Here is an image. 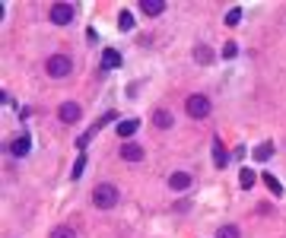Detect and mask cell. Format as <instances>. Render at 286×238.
I'll return each instance as SVG.
<instances>
[{
	"mask_svg": "<svg viewBox=\"0 0 286 238\" xmlns=\"http://www.w3.org/2000/svg\"><path fill=\"white\" fill-rule=\"evenodd\" d=\"M92 204L99 210H112L118 204V187L115 184H95L92 187Z\"/></svg>",
	"mask_w": 286,
	"mask_h": 238,
	"instance_id": "1",
	"label": "cell"
},
{
	"mask_svg": "<svg viewBox=\"0 0 286 238\" xmlns=\"http://www.w3.org/2000/svg\"><path fill=\"white\" fill-rule=\"evenodd\" d=\"M45 70H48V76H51V80H64L70 70H74V64H70L67 54H51V57H48V64H45Z\"/></svg>",
	"mask_w": 286,
	"mask_h": 238,
	"instance_id": "2",
	"label": "cell"
},
{
	"mask_svg": "<svg viewBox=\"0 0 286 238\" xmlns=\"http://www.w3.org/2000/svg\"><path fill=\"white\" fill-rule=\"evenodd\" d=\"M48 16H51V22H54V26H67V22L77 16V7H74V4H51Z\"/></svg>",
	"mask_w": 286,
	"mask_h": 238,
	"instance_id": "3",
	"label": "cell"
},
{
	"mask_svg": "<svg viewBox=\"0 0 286 238\" xmlns=\"http://www.w3.org/2000/svg\"><path fill=\"white\" fill-rule=\"evenodd\" d=\"M185 111H188L191 117H207V114H210V99H207V95H188Z\"/></svg>",
	"mask_w": 286,
	"mask_h": 238,
	"instance_id": "4",
	"label": "cell"
},
{
	"mask_svg": "<svg viewBox=\"0 0 286 238\" xmlns=\"http://www.w3.org/2000/svg\"><path fill=\"white\" fill-rule=\"evenodd\" d=\"M115 117H118V114H115V111H105V114H102V117H99V121H95V124H92V127H89V130H86V134H83V137H80V140H77V146H80V152H83V146H86V143H89V140H92V137H95V134H99V130H102V127H105V124H109V121H115Z\"/></svg>",
	"mask_w": 286,
	"mask_h": 238,
	"instance_id": "5",
	"label": "cell"
},
{
	"mask_svg": "<svg viewBox=\"0 0 286 238\" xmlns=\"http://www.w3.org/2000/svg\"><path fill=\"white\" fill-rule=\"evenodd\" d=\"M57 117H61L64 124H77L80 121V105L77 102H64L61 108H57Z\"/></svg>",
	"mask_w": 286,
	"mask_h": 238,
	"instance_id": "6",
	"label": "cell"
},
{
	"mask_svg": "<svg viewBox=\"0 0 286 238\" xmlns=\"http://www.w3.org/2000/svg\"><path fill=\"white\" fill-rule=\"evenodd\" d=\"M29 149H32V140L22 134V137H16L13 143H10V152H13L16 159H22V156H29Z\"/></svg>",
	"mask_w": 286,
	"mask_h": 238,
	"instance_id": "7",
	"label": "cell"
},
{
	"mask_svg": "<svg viewBox=\"0 0 286 238\" xmlns=\"http://www.w3.org/2000/svg\"><path fill=\"white\" fill-rule=\"evenodd\" d=\"M213 162H217V169H226V165H229V152H226V146L220 143V137L213 140Z\"/></svg>",
	"mask_w": 286,
	"mask_h": 238,
	"instance_id": "8",
	"label": "cell"
},
{
	"mask_svg": "<svg viewBox=\"0 0 286 238\" xmlns=\"http://www.w3.org/2000/svg\"><path fill=\"white\" fill-rule=\"evenodd\" d=\"M121 159H124V162H140V159H143V146H137V143H127V146H121Z\"/></svg>",
	"mask_w": 286,
	"mask_h": 238,
	"instance_id": "9",
	"label": "cell"
},
{
	"mask_svg": "<svg viewBox=\"0 0 286 238\" xmlns=\"http://www.w3.org/2000/svg\"><path fill=\"white\" fill-rule=\"evenodd\" d=\"M102 67L118 70V67H121V54H118L115 48H105V51H102Z\"/></svg>",
	"mask_w": 286,
	"mask_h": 238,
	"instance_id": "10",
	"label": "cell"
},
{
	"mask_svg": "<svg viewBox=\"0 0 286 238\" xmlns=\"http://www.w3.org/2000/svg\"><path fill=\"white\" fill-rule=\"evenodd\" d=\"M261 181H264V187L270 190L273 197H283V184H280V181H277V178H273L270 172H261Z\"/></svg>",
	"mask_w": 286,
	"mask_h": 238,
	"instance_id": "11",
	"label": "cell"
},
{
	"mask_svg": "<svg viewBox=\"0 0 286 238\" xmlns=\"http://www.w3.org/2000/svg\"><path fill=\"white\" fill-rule=\"evenodd\" d=\"M140 10L147 16H159L162 10H165V0H140Z\"/></svg>",
	"mask_w": 286,
	"mask_h": 238,
	"instance_id": "12",
	"label": "cell"
},
{
	"mask_svg": "<svg viewBox=\"0 0 286 238\" xmlns=\"http://www.w3.org/2000/svg\"><path fill=\"white\" fill-rule=\"evenodd\" d=\"M169 187H172V190H185V187H191V175H188V172H175V175L169 178Z\"/></svg>",
	"mask_w": 286,
	"mask_h": 238,
	"instance_id": "13",
	"label": "cell"
},
{
	"mask_svg": "<svg viewBox=\"0 0 286 238\" xmlns=\"http://www.w3.org/2000/svg\"><path fill=\"white\" fill-rule=\"evenodd\" d=\"M137 127H140V121H137V117H130V121H121V124H118V137H134L137 134Z\"/></svg>",
	"mask_w": 286,
	"mask_h": 238,
	"instance_id": "14",
	"label": "cell"
},
{
	"mask_svg": "<svg viewBox=\"0 0 286 238\" xmlns=\"http://www.w3.org/2000/svg\"><path fill=\"white\" fill-rule=\"evenodd\" d=\"M153 124H156V127H162V130H169V127H172V114L165 111V108L153 111Z\"/></svg>",
	"mask_w": 286,
	"mask_h": 238,
	"instance_id": "15",
	"label": "cell"
},
{
	"mask_svg": "<svg viewBox=\"0 0 286 238\" xmlns=\"http://www.w3.org/2000/svg\"><path fill=\"white\" fill-rule=\"evenodd\" d=\"M118 29H121V32L134 29V16H130V10H121V13H118Z\"/></svg>",
	"mask_w": 286,
	"mask_h": 238,
	"instance_id": "16",
	"label": "cell"
},
{
	"mask_svg": "<svg viewBox=\"0 0 286 238\" xmlns=\"http://www.w3.org/2000/svg\"><path fill=\"white\" fill-rule=\"evenodd\" d=\"M194 61L197 64H210L213 61V51H210V48H204V45H197L194 48Z\"/></svg>",
	"mask_w": 286,
	"mask_h": 238,
	"instance_id": "17",
	"label": "cell"
},
{
	"mask_svg": "<svg viewBox=\"0 0 286 238\" xmlns=\"http://www.w3.org/2000/svg\"><path fill=\"white\" fill-rule=\"evenodd\" d=\"M270 156H273V143H261V146L255 149V159L258 162H267Z\"/></svg>",
	"mask_w": 286,
	"mask_h": 238,
	"instance_id": "18",
	"label": "cell"
},
{
	"mask_svg": "<svg viewBox=\"0 0 286 238\" xmlns=\"http://www.w3.org/2000/svg\"><path fill=\"white\" fill-rule=\"evenodd\" d=\"M238 184H242V190L255 187V172H252V169H242V175H238Z\"/></svg>",
	"mask_w": 286,
	"mask_h": 238,
	"instance_id": "19",
	"label": "cell"
},
{
	"mask_svg": "<svg viewBox=\"0 0 286 238\" xmlns=\"http://www.w3.org/2000/svg\"><path fill=\"white\" fill-rule=\"evenodd\" d=\"M83 169H86V156L80 152L77 162H74V181H80V178H83Z\"/></svg>",
	"mask_w": 286,
	"mask_h": 238,
	"instance_id": "20",
	"label": "cell"
},
{
	"mask_svg": "<svg viewBox=\"0 0 286 238\" xmlns=\"http://www.w3.org/2000/svg\"><path fill=\"white\" fill-rule=\"evenodd\" d=\"M51 238H77V232L70 229V225H57V229L51 232Z\"/></svg>",
	"mask_w": 286,
	"mask_h": 238,
	"instance_id": "21",
	"label": "cell"
},
{
	"mask_svg": "<svg viewBox=\"0 0 286 238\" xmlns=\"http://www.w3.org/2000/svg\"><path fill=\"white\" fill-rule=\"evenodd\" d=\"M238 19H242V10H238V7H232L229 13H226V26H238Z\"/></svg>",
	"mask_w": 286,
	"mask_h": 238,
	"instance_id": "22",
	"label": "cell"
},
{
	"mask_svg": "<svg viewBox=\"0 0 286 238\" xmlns=\"http://www.w3.org/2000/svg\"><path fill=\"white\" fill-rule=\"evenodd\" d=\"M217 238H238V229L235 225H223V229L217 232Z\"/></svg>",
	"mask_w": 286,
	"mask_h": 238,
	"instance_id": "23",
	"label": "cell"
},
{
	"mask_svg": "<svg viewBox=\"0 0 286 238\" xmlns=\"http://www.w3.org/2000/svg\"><path fill=\"white\" fill-rule=\"evenodd\" d=\"M235 54H238V45H235V42H229V45L223 48V57H226V61H232Z\"/></svg>",
	"mask_w": 286,
	"mask_h": 238,
	"instance_id": "24",
	"label": "cell"
}]
</instances>
